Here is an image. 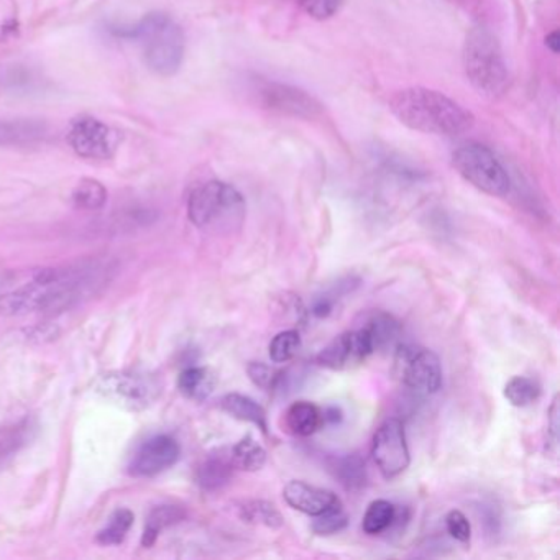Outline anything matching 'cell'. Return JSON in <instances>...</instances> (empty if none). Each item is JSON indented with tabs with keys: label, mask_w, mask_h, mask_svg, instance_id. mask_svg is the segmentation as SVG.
<instances>
[{
	"label": "cell",
	"mask_w": 560,
	"mask_h": 560,
	"mask_svg": "<svg viewBox=\"0 0 560 560\" xmlns=\"http://www.w3.org/2000/svg\"><path fill=\"white\" fill-rule=\"evenodd\" d=\"M110 273V265L100 260L28 271L0 298V314L63 313L96 294L109 281Z\"/></svg>",
	"instance_id": "6da1fadb"
},
{
	"label": "cell",
	"mask_w": 560,
	"mask_h": 560,
	"mask_svg": "<svg viewBox=\"0 0 560 560\" xmlns=\"http://www.w3.org/2000/svg\"><path fill=\"white\" fill-rule=\"evenodd\" d=\"M389 110L402 126L429 136H462L475 124L470 110L445 94L428 88L399 91L389 101Z\"/></svg>",
	"instance_id": "7a4b0ae2"
},
{
	"label": "cell",
	"mask_w": 560,
	"mask_h": 560,
	"mask_svg": "<svg viewBox=\"0 0 560 560\" xmlns=\"http://www.w3.org/2000/svg\"><path fill=\"white\" fill-rule=\"evenodd\" d=\"M464 68L471 86L487 97H500L510 84L506 61L490 28H471L464 44Z\"/></svg>",
	"instance_id": "3957f363"
},
{
	"label": "cell",
	"mask_w": 560,
	"mask_h": 560,
	"mask_svg": "<svg viewBox=\"0 0 560 560\" xmlns=\"http://www.w3.org/2000/svg\"><path fill=\"white\" fill-rule=\"evenodd\" d=\"M142 45L147 67L160 77L178 73L185 60L186 38L183 28L170 15L149 14L130 31Z\"/></svg>",
	"instance_id": "277c9868"
},
{
	"label": "cell",
	"mask_w": 560,
	"mask_h": 560,
	"mask_svg": "<svg viewBox=\"0 0 560 560\" xmlns=\"http://www.w3.org/2000/svg\"><path fill=\"white\" fill-rule=\"evenodd\" d=\"M245 211L244 196L228 183L208 182L189 195V221L202 231H237L244 224Z\"/></svg>",
	"instance_id": "5b68a950"
},
{
	"label": "cell",
	"mask_w": 560,
	"mask_h": 560,
	"mask_svg": "<svg viewBox=\"0 0 560 560\" xmlns=\"http://www.w3.org/2000/svg\"><path fill=\"white\" fill-rule=\"evenodd\" d=\"M452 165L458 175L478 191L503 198L510 192L511 178L503 163L488 147L477 142L464 143L452 155Z\"/></svg>",
	"instance_id": "8992f818"
},
{
	"label": "cell",
	"mask_w": 560,
	"mask_h": 560,
	"mask_svg": "<svg viewBox=\"0 0 560 560\" xmlns=\"http://www.w3.org/2000/svg\"><path fill=\"white\" fill-rule=\"evenodd\" d=\"M96 392L107 401L127 411H143L150 408L162 393L156 376L139 370L110 372L96 382Z\"/></svg>",
	"instance_id": "52a82bcc"
},
{
	"label": "cell",
	"mask_w": 560,
	"mask_h": 560,
	"mask_svg": "<svg viewBox=\"0 0 560 560\" xmlns=\"http://www.w3.org/2000/svg\"><path fill=\"white\" fill-rule=\"evenodd\" d=\"M393 373L406 388L434 395L442 386L441 360L432 350L412 343L396 346Z\"/></svg>",
	"instance_id": "ba28073f"
},
{
	"label": "cell",
	"mask_w": 560,
	"mask_h": 560,
	"mask_svg": "<svg viewBox=\"0 0 560 560\" xmlns=\"http://www.w3.org/2000/svg\"><path fill=\"white\" fill-rule=\"evenodd\" d=\"M372 455L386 480L399 477L411 464L408 439L401 419H386L373 435Z\"/></svg>",
	"instance_id": "9c48e42d"
},
{
	"label": "cell",
	"mask_w": 560,
	"mask_h": 560,
	"mask_svg": "<svg viewBox=\"0 0 560 560\" xmlns=\"http://www.w3.org/2000/svg\"><path fill=\"white\" fill-rule=\"evenodd\" d=\"M257 96L265 109L283 114V116L313 120L323 114L319 101L314 100L306 91L290 84L267 81L258 86Z\"/></svg>",
	"instance_id": "30bf717a"
},
{
	"label": "cell",
	"mask_w": 560,
	"mask_h": 560,
	"mask_svg": "<svg viewBox=\"0 0 560 560\" xmlns=\"http://www.w3.org/2000/svg\"><path fill=\"white\" fill-rule=\"evenodd\" d=\"M373 352L375 347L365 329L347 330L327 343L316 360L324 369L347 372L365 363Z\"/></svg>",
	"instance_id": "8fae6325"
},
{
	"label": "cell",
	"mask_w": 560,
	"mask_h": 560,
	"mask_svg": "<svg viewBox=\"0 0 560 560\" xmlns=\"http://www.w3.org/2000/svg\"><path fill=\"white\" fill-rule=\"evenodd\" d=\"M71 149L88 160H107L117 149V133L96 117H80L68 132Z\"/></svg>",
	"instance_id": "7c38bea8"
},
{
	"label": "cell",
	"mask_w": 560,
	"mask_h": 560,
	"mask_svg": "<svg viewBox=\"0 0 560 560\" xmlns=\"http://www.w3.org/2000/svg\"><path fill=\"white\" fill-rule=\"evenodd\" d=\"M182 455L176 439L172 435H155L143 442L142 447L133 455L129 465V471L133 477H155L172 468Z\"/></svg>",
	"instance_id": "4fadbf2b"
},
{
	"label": "cell",
	"mask_w": 560,
	"mask_h": 560,
	"mask_svg": "<svg viewBox=\"0 0 560 560\" xmlns=\"http://www.w3.org/2000/svg\"><path fill=\"white\" fill-rule=\"evenodd\" d=\"M283 497L293 510L313 517L320 516L334 508L342 506L339 497L332 491L313 487V485L300 480L290 481L284 487Z\"/></svg>",
	"instance_id": "5bb4252c"
},
{
	"label": "cell",
	"mask_w": 560,
	"mask_h": 560,
	"mask_svg": "<svg viewBox=\"0 0 560 560\" xmlns=\"http://www.w3.org/2000/svg\"><path fill=\"white\" fill-rule=\"evenodd\" d=\"M48 136V124L42 119L18 117L0 120V147H27Z\"/></svg>",
	"instance_id": "9a60e30c"
},
{
	"label": "cell",
	"mask_w": 560,
	"mask_h": 560,
	"mask_svg": "<svg viewBox=\"0 0 560 560\" xmlns=\"http://www.w3.org/2000/svg\"><path fill=\"white\" fill-rule=\"evenodd\" d=\"M284 422L291 434L298 438H310L323 428L324 412L314 402L296 401L288 408Z\"/></svg>",
	"instance_id": "2e32d148"
},
{
	"label": "cell",
	"mask_w": 560,
	"mask_h": 560,
	"mask_svg": "<svg viewBox=\"0 0 560 560\" xmlns=\"http://www.w3.org/2000/svg\"><path fill=\"white\" fill-rule=\"evenodd\" d=\"M35 424L32 419L0 425V468H4L34 438Z\"/></svg>",
	"instance_id": "e0dca14e"
},
{
	"label": "cell",
	"mask_w": 560,
	"mask_h": 560,
	"mask_svg": "<svg viewBox=\"0 0 560 560\" xmlns=\"http://www.w3.org/2000/svg\"><path fill=\"white\" fill-rule=\"evenodd\" d=\"M234 464L229 455H209L196 470V481L205 491L221 490L234 475Z\"/></svg>",
	"instance_id": "ac0fdd59"
},
{
	"label": "cell",
	"mask_w": 560,
	"mask_h": 560,
	"mask_svg": "<svg viewBox=\"0 0 560 560\" xmlns=\"http://www.w3.org/2000/svg\"><path fill=\"white\" fill-rule=\"evenodd\" d=\"M221 408L238 421L257 425L265 435L268 434V418L265 409L255 399L241 393H229L221 399Z\"/></svg>",
	"instance_id": "d6986e66"
},
{
	"label": "cell",
	"mask_w": 560,
	"mask_h": 560,
	"mask_svg": "<svg viewBox=\"0 0 560 560\" xmlns=\"http://www.w3.org/2000/svg\"><path fill=\"white\" fill-rule=\"evenodd\" d=\"M330 470L334 471L337 480L347 491L363 490L366 481H369L365 460L359 454H347L337 457L330 464Z\"/></svg>",
	"instance_id": "ffe728a7"
},
{
	"label": "cell",
	"mask_w": 560,
	"mask_h": 560,
	"mask_svg": "<svg viewBox=\"0 0 560 560\" xmlns=\"http://www.w3.org/2000/svg\"><path fill=\"white\" fill-rule=\"evenodd\" d=\"M178 388L186 398L205 401L215 388L214 373L205 366H189L178 378Z\"/></svg>",
	"instance_id": "44dd1931"
},
{
	"label": "cell",
	"mask_w": 560,
	"mask_h": 560,
	"mask_svg": "<svg viewBox=\"0 0 560 560\" xmlns=\"http://www.w3.org/2000/svg\"><path fill=\"white\" fill-rule=\"evenodd\" d=\"M362 329L369 332L375 352L392 347L401 336V324L392 314L383 313V311H375V313L370 314Z\"/></svg>",
	"instance_id": "7402d4cb"
},
{
	"label": "cell",
	"mask_w": 560,
	"mask_h": 560,
	"mask_svg": "<svg viewBox=\"0 0 560 560\" xmlns=\"http://www.w3.org/2000/svg\"><path fill=\"white\" fill-rule=\"evenodd\" d=\"M186 513L183 508L175 504H162V506L153 508L147 517L145 530H143L142 546L152 547L159 539L160 533L166 527L175 526L185 520Z\"/></svg>",
	"instance_id": "603a6c76"
},
{
	"label": "cell",
	"mask_w": 560,
	"mask_h": 560,
	"mask_svg": "<svg viewBox=\"0 0 560 560\" xmlns=\"http://www.w3.org/2000/svg\"><path fill=\"white\" fill-rule=\"evenodd\" d=\"M231 460L238 470L258 471L267 464V451L252 435H245L232 447Z\"/></svg>",
	"instance_id": "cb8c5ba5"
},
{
	"label": "cell",
	"mask_w": 560,
	"mask_h": 560,
	"mask_svg": "<svg viewBox=\"0 0 560 560\" xmlns=\"http://www.w3.org/2000/svg\"><path fill=\"white\" fill-rule=\"evenodd\" d=\"M396 520V506L388 500H375L366 508L362 527L369 536H378L392 529Z\"/></svg>",
	"instance_id": "d4e9b609"
},
{
	"label": "cell",
	"mask_w": 560,
	"mask_h": 560,
	"mask_svg": "<svg viewBox=\"0 0 560 560\" xmlns=\"http://www.w3.org/2000/svg\"><path fill=\"white\" fill-rule=\"evenodd\" d=\"M73 205L83 211H100L106 206L107 189L97 179H81L73 189Z\"/></svg>",
	"instance_id": "484cf974"
},
{
	"label": "cell",
	"mask_w": 560,
	"mask_h": 560,
	"mask_svg": "<svg viewBox=\"0 0 560 560\" xmlns=\"http://www.w3.org/2000/svg\"><path fill=\"white\" fill-rule=\"evenodd\" d=\"M241 516L247 523L261 524V526L271 527V529H278L284 523L283 516L277 510V506L264 500L247 501L241 508Z\"/></svg>",
	"instance_id": "4316f807"
},
{
	"label": "cell",
	"mask_w": 560,
	"mask_h": 560,
	"mask_svg": "<svg viewBox=\"0 0 560 560\" xmlns=\"http://www.w3.org/2000/svg\"><path fill=\"white\" fill-rule=\"evenodd\" d=\"M504 396L516 408H526L539 399L540 386L536 380L527 376H513L504 386Z\"/></svg>",
	"instance_id": "83f0119b"
},
{
	"label": "cell",
	"mask_w": 560,
	"mask_h": 560,
	"mask_svg": "<svg viewBox=\"0 0 560 560\" xmlns=\"http://www.w3.org/2000/svg\"><path fill=\"white\" fill-rule=\"evenodd\" d=\"M133 524V513L130 510H117L113 516L109 517V523L106 524L104 529L97 534V542L103 546H117L124 542L127 533Z\"/></svg>",
	"instance_id": "f1b7e54d"
},
{
	"label": "cell",
	"mask_w": 560,
	"mask_h": 560,
	"mask_svg": "<svg viewBox=\"0 0 560 560\" xmlns=\"http://www.w3.org/2000/svg\"><path fill=\"white\" fill-rule=\"evenodd\" d=\"M301 347V337L298 330H283L277 334L268 347L271 362L287 363L296 355Z\"/></svg>",
	"instance_id": "f546056e"
},
{
	"label": "cell",
	"mask_w": 560,
	"mask_h": 560,
	"mask_svg": "<svg viewBox=\"0 0 560 560\" xmlns=\"http://www.w3.org/2000/svg\"><path fill=\"white\" fill-rule=\"evenodd\" d=\"M347 524H349V516L343 511V506H339L316 516L313 530L317 536H330V534H337L346 529Z\"/></svg>",
	"instance_id": "4dcf8cb0"
},
{
	"label": "cell",
	"mask_w": 560,
	"mask_h": 560,
	"mask_svg": "<svg viewBox=\"0 0 560 560\" xmlns=\"http://www.w3.org/2000/svg\"><path fill=\"white\" fill-rule=\"evenodd\" d=\"M247 373L252 382L265 392H271L281 378V372L261 362L248 363Z\"/></svg>",
	"instance_id": "1f68e13d"
},
{
	"label": "cell",
	"mask_w": 560,
	"mask_h": 560,
	"mask_svg": "<svg viewBox=\"0 0 560 560\" xmlns=\"http://www.w3.org/2000/svg\"><path fill=\"white\" fill-rule=\"evenodd\" d=\"M300 4L310 18L327 21L340 11L343 0H300Z\"/></svg>",
	"instance_id": "d6a6232c"
},
{
	"label": "cell",
	"mask_w": 560,
	"mask_h": 560,
	"mask_svg": "<svg viewBox=\"0 0 560 560\" xmlns=\"http://www.w3.org/2000/svg\"><path fill=\"white\" fill-rule=\"evenodd\" d=\"M445 529H447V533L451 534V537H454V539L458 540V542H470V521L467 520V516H465L462 511H448L447 516H445Z\"/></svg>",
	"instance_id": "836d02e7"
},
{
	"label": "cell",
	"mask_w": 560,
	"mask_h": 560,
	"mask_svg": "<svg viewBox=\"0 0 560 560\" xmlns=\"http://www.w3.org/2000/svg\"><path fill=\"white\" fill-rule=\"evenodd\" d=\"M557 432H559V398L556 396L549 408V434L553 444H557Z\"/></svg>",
	"instance_id": "e575fe53"
},
{
	"label": "cell",
	"mask_w": 560,
	"mask_h": 560,
	"mask_svg": "<svg viewBox=\"0 0 560 560\" xmlns=\"http://www.w3.org/2000/svg\"><path fill=\"white\" fill-rule=\"evenodd\" d=\"M22 273L19 271H0V298L4 296L19 280Z\"/></svg>",
	"instance_id": "d590c367"
},
{
	"label": "cell",
	"mask_w": 560,
	"mask_h": 560,
	"mask_svg": "<svg viewBox=\"0 0 560 560\" xmlns=\"http://www.w3.org/2000/svg\"><path fill=\"white\" fill-rule=\"evenodd\" d=\"M546 47L549 48L552 54H559L560 50V35L559 32H550L546 37Z\"/></svg>",
	"instance_id": "8d00e7d4"
}]
</instances>
